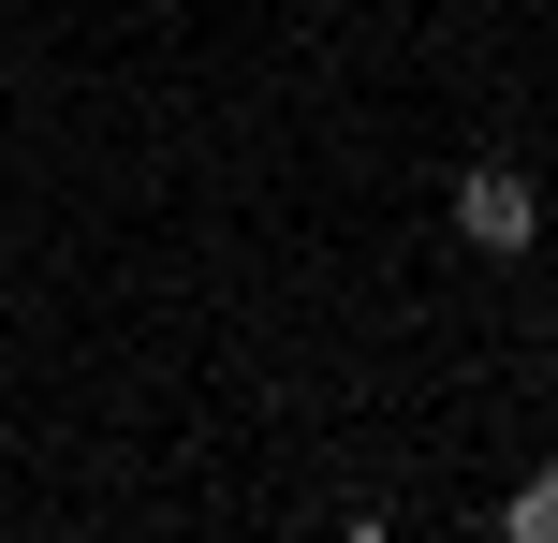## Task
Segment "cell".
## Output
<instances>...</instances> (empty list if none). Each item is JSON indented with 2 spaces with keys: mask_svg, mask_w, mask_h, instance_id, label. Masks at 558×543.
I'll list each match as a JSON object with an SVG mask.
<instances>
[{
  "mask_svg": "<svg viewBox=\"0 0 558 543\" xmlns=\"http://www.w3.org/2000/svg\"><path fill=\"white\" fill-rule=\"evenodd\" d=\"M456 235H471V250H530V235H544V192L514 162H471V176H456Z\"/></svg>",
  "mask_w": 558,
  "mask_h": 543,
  "instance_id": "1",
  "label": "cell"
},
{
  "mask_svg": "<svg viewBox=\"0 0 558 543\" xmlns=\"http://www.w3.org/2000/svg\"><path fill=\"white\" fill-rule=\"evenodd\" d=\"M500 529H514V543H558V470H530V485L500 499Z\"/></svg>",
  "mask_w": 558,
  "mask_h": 543,
  "instance_id": "2",
  "label": "cell"
}]
</instances>
